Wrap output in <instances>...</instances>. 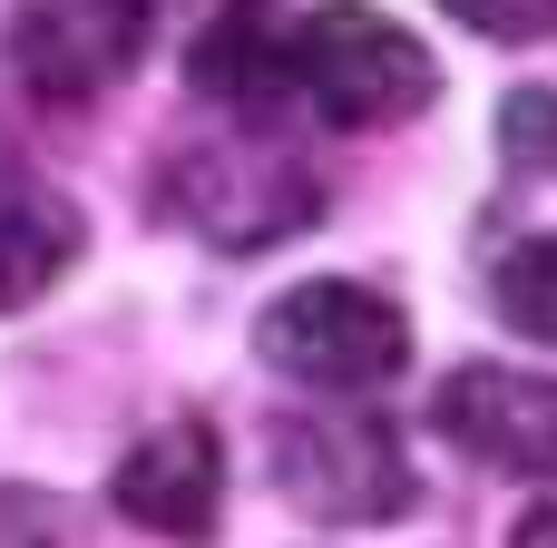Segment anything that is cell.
<instances>
[{"mask_svg": "<svg viewBox=\"0 0 557 548\" xmlns=\"http://www.w3.org/2000/svg\"><path fill=\"white\" fill-rule=\"evenodd\" d=\"M284 69H294V88L313 98V118L343 127V137L401 127V118L431 108V88H441L431 49H421L392 10H372V0H323V10H304V20L284 29Z\"/></svg>", "mask_w": 557, "mask_h": 548, "instance_id": "cell-1", "label": "cell"}, {"mask_svg": "<svg viewBox=\"0 0 557 548\" xmlns=\"http://www.w3.org/2000/svg\"><path fill=\"white\" fill-rule=\"evenodd\" d=\"M255 353L313 392H372L411 363V314L372 284H294L264 304Z\"/></svg>", "mask_w": 557, "mask_h": 548, "instance_id": "cell-2", "label": "cell"}, {"mask_svg": "<svg viewBox=\"0 0 557 548\" xmlns=\"http://www.w3.org/2000/svg\"><path fill=\"white\" fill-rule=\"evenodd\" d=\"M274 490L304 520L372 529V520H401L421 480H411V451L392 441V422H362V412H284L274 422Z\"/></svg>", "mask_w": 557, "mask_h": 548, "instance_id": "cell-3", "label": "cell"}, {"mask_svg": "<svg viewBox=\"0 0 557 548\" xmlns=\"http://www.w3.org/2000/svg\"><path fill=\"white\" fill-rule=\"evenodd\" d=\"M147 0H29L10 20V59L39 98H98L147 59Z\"/></svg>", "mask_w": 557, "mask_h": 548, "instance_id": "cell-4", "label": "cell"}, {"mask_svg": "<svg viewBox=\"0 0 557 548\" xmlns=\"http://www.w3.org/2000/svg\"><path fill=\"white\" fill-rule=\"evenodd\" d=\"M117 510L147 529V539L176 548H215V510H225V451L206 422H157L127 461H117Z\"/></svg>", "mask_w": 557, "mask_h": 548, "instance_id": "cell-5", "label": "cell"}, {"mask_svg": "<svg viewBox=\"0 0 557 548\" xmlns=\"http://www.w3.org/2000/svg\"><path fill=\"white\" fill-rule=\"evenodd\" d=\"M441 431L490 461V471H557V382L548 373H509V363H470L441 382Z\"/></svg>", "mask_w": 557, "mask_h": 548, "instance_id": "cell-6", "label": "cell"}, {"mask_svg": "<svg viewBox=\"0 0 557 548\" xmlns=\"http://www.w3.org/2000/svg\"><path fill=\"white\" fill-rule=\"evenodd\" d=\"M186 78L206 98H225L235 118H274V98L294 88V69H284V10L274 0H225L206 20V39L186 49Z\"/></svg>", "mask_w": 557, "mask_h": 548, "instance_id": "cell-7", "label": "cell"}, {"mask_svg": "<svg viewBox=\"0 0 557 548\" xmlns=\"http://www.w3.org/2000/svg\"><path fill=\"white\" fill-rule=\"evenodd\" d=\"M78 235H88V226H78V206H69L59 186H39V176L0 167V314L39 304V294L69 275Z\"/></svg>", "mask_w": 557, "mask_h": 548, "instance_id": "cell-8", "label": "cell"}, {"mask_svg": "<svg viewBox=\"0 0 557 548\" xmlns=\"http://www.w3.org/2000/svg\"><path fill=\"white\" fill-rule=\"evenodd\" d=\"M490 294H499V324H509V333L557 343V235L509 245V255H499V275H490Z\"/></svg>", "mask_w": 557, "mask_h": 548, "instance_id": "cell-9", "label": "cell"}, {"mask_svg": "<svg viewBox=\"0 0 557 548\" xmlns=\"http://www.w3.org/2000/svg\"><path fill=\"white\" fill-rule=\"evenodd\" d=\"M460 29H480V39H509V49H529V39H557V0H441Z\"/></svg>", "mask_w": 557, "mask_h": 548, "instance_id": "cell-10", "label": "cell"}, {"mask_svg": "<svg viewBox=\"0 0 557 548\" xmlns=\"http://www.w3.org/2000/svg\"><path fill=\"white\" fill-rule=\"evenodd\" d=\"M499 137H509V157H548L557 167V88H519L509 118H499Z\"/></svg>", "mask_w": 557, "mask_h": 548, "instance_id": "cell-11", "label": "cell"}, {"mask_svg": "<svg viewBox=\"0 0 557 548\" xmlns=\"http://www.w3.org/2000/svg\"><path fill=\"white\" fill-rule=\"evenodd\" d=\"M509 548H557V500H539V510L519 520V539H509Z\"/></svg>", "mask_w": 557, "mask_h": 548, "instance_id": "cell-12", "label": "cell"}, {"mask_svg": "<svg viewBox=\"0 0 557 548\" xmlns=\"http://www.w3.org/2000/svg\"><path fill=\"white\" fill-rule=\"evenodd\" d=\"M147 10H166V0H147Z\"/></svg>", "mask_w": 557, "mask_h": 548, "instance_id": "cell-13", "label": "cell"}]
</instances>
